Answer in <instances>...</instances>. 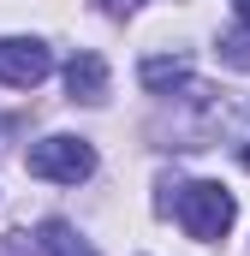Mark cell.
<instances>
[{
  "label": "cell",
  "mask_w": 250,
  "mask_h": 256,
  "mask_svg": "<svg viewBox=\"0 0 250 256\" xmlns=\"http://www.w3.org/2000/svg\"><path fill=\"white\" fill-rule=\"evenodd\" d=\"M173 208H179V226H185L196 244H220V238L232 232V220H238V202H232V191H226V185H214V179H196V185H185Z\"/></svg>",
  "instance_id": "cell-1"
},
{
  "label": "cell",
  "mask_w": 250,
  "mask_h": 256,
  "mask_svg": "<svg viewBox=\"0 0 250 256\" xmlns=\"http://www.w3.org/2000/svg\"><path fill=\"white\" fill-rule=\"evenodd\" d=\"M24 167L36 173V179H48V185H84L90 173H96V149L84 143V137H42V143H30V155H24Z\"/></svg>",
  "instance_id": "cell-2"
},
{
  "label": "cell",
  "mask_w": 250,
  "mask_h": 256,
  "mask_svg": "<svg viewBox=\"0 0 250 256\" xmlns=\"http://www.w3.org/2000/svg\"><path fill=\"white\" fill-rule=\"evenodd\" d=\"M48 72H54L48 42H36V36H0V84H12V90H36Z\"/></svg>",
  "instance_id": "cell-3"
},
{
  "label": "cell",
  "mask_w": 250,
  "mask_h": 256,
  "mask_svg": "<svg viewBox=\"0 0 250 256\" xmlns=\"http://www.w3.org/2000/svg\"><path fill=\"white\" fill-rule=\"evenodd\" d=\"M66 90H72V102H108V60L102 54H72L66 66Z\"/></svg>",
  "instance_id": "cell-4"
},
{
  "label": "cell",
  "mask_w": 250,
  "mask_h": 256,
  "mask_svg": "<svg viewBox=\"0 0 250 256\" xmlns=\"http://www.w3.org/2000/svg\"><path fill=\"white\" fill-rule=\"evenodd\" d=\"M42 250L48 256H96V244L78 226H66V220H42Z\"/></svg>",
  "instance_id": "cell-5"
},
{
  "label": "cell",
  "mask_w": 250,
  "mask_h": 256,
  "mask_svg": "<svg viewBox=\"0 0 250 256\" xmlns=\"http://www.w3.org/2000/svg\"><path fill=\"white\" fill-rule=\"evenodd\" d=\"M137 78H143V90H173V84H185V78H190V66L179 60V54H173V60H143Z\"/></svg>",
  "instance_id": "cell-6"
},
{
  "label": "cell",
  "mask_w": 250,
  "mask_h": 256,
  "mask_svg": "<svg viewBox=\"0 0 250 256\" xmlns=\"http://www.w3.org/2000/svg\"><path fill=\"white\" fill-rule=\"evenodd\" d=\"M220 66H232V72H250V24L244 30H232V36H220Z\"/></svg>",
  "instance_id": "cell-7"
},
{
  "label": "cell",
  "mask_w": 250,
  "mask_h": 256,
  "mask_svg": "<svg viewBox=\"0 0 250 256\" xmlns=\"http://www.w3.org/2000/svg\"><path fill=\"white\" fill-rule=\"evenodd\" d=\"M108 12H131V6H143V0H102Z\"/></svg>",
  "instance_id": "cell-8"
},
{
  "label": "cell",
  "mask_w": 250,
  "mask_h": 256,
  "mask_svg": "<svg viewBox=\"0 0 250 256\" xmlns=\"http://www.w3.org/2000/svg\"><path fill=\"white\" fill-rule=\"evenodd\" d=\"M232 12H238V24H250V0H232Z\"/></svg>",
  "instance_id": "cell-9"
},
{
  "label": "cell",
  "mask_w": 250,
  "mask_h": 256,
  "mask_svg": "<svg viewBox=\"0 0 250 256\" xmlns=\"http://www.w3.org/2000/svg\"><path fill=\"white\" fill-rule=\"evenodd\" d=\"M0 131H6V126H0Z\"/></svg>",
  "instance_id": "cell-10"
}]
</instances>
